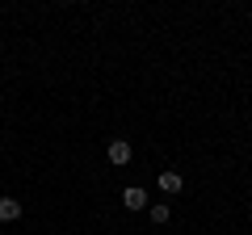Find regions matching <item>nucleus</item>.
<instances>
[{
  "label": "nucleus",
  "mask_w": 252,
  "mask_h": 235,
  "mask_svg": "<svg viewBox=\"0 0 252 235\" xmlns=\"http://www.w3.org/2000/svg\"><path fill=\"white\" fill-rule=\"evenodd\" d=\"M181 185H185V181H181V172H172V168L160 172V189L164 193H181Z\"/></svg>",
  "instance_id": "obj_4"
},
{
  "label": "nucleus",
  "mask_w": 252,
  "mask_h": 235,
  "mask_svg": "<svg viewBox=\"0 0 252 235\" xmlns=\"http://www.w3.org/2000/svg\"><path fill=\"white\" fill-rule=\"evenodd\" d=\"M147 214H152V223H156V227H164V223L172 218V210L164 206V202H156V206H147Z\"/></svg>",
  "instance_id": "obj_5"
},
{
  "label": "nucleus",
  "mask_w": 252,
  "mask_h": 235,
  "mask_svg": "<svg viewBox=\"0 0 252 235\" xmlns=\"http://www.w3.org/2000/svg\"><path fill=\"white\" fill-rule=\"evenodd\" d=\"M122 202H126V210H147V193L139 189V185H130V189L122 193Z\"/></svg>",
  "instance_id": "obj_3"
},
{
  "label": "nucleus",
  "mask_w": 252,
  "mask_h": 235,
  "mask_svg": "<svg viewBox=\"0 0 252 235\" xmlns=\"http://www.w3.org/2000/svg\"><path fill=\"white\" fill-rule=\"evenodd\" d=\"M21 218V202L17 198H0V223H17Z\"/></svg>",
  "instance_id": "obj_2"
},
{
  "label": "nucleus",
  "mask_w": 252,
  "mask_h": 235,
  "mask_svg": "<svg viewBox=\"0 0 252 235\" xmlns=\"http://www.w3.org/2000/svg\"><path fill=\"white\" fill-rule=\"evenodd\" d=\"M105 155H109V164H118V168H122V164H130V155H135V151H130V143H126V139H114Z\"/></svg>",
  "instance_id": "obj_1"
}]
</instances>
